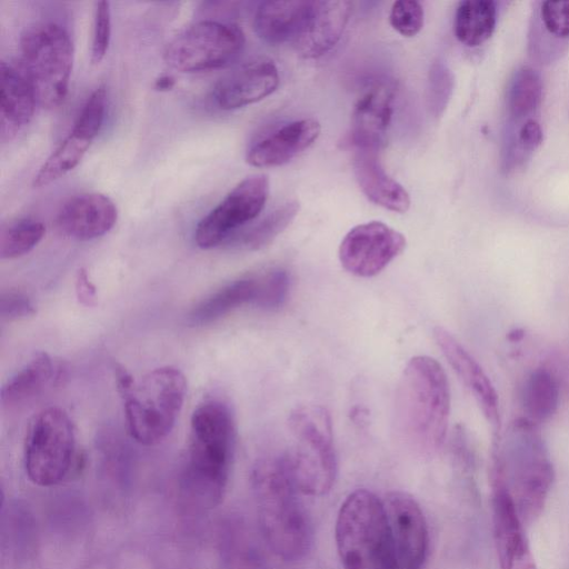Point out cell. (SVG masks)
I'll list each match as a JSON object with an SVG mask.
<instances>
[{"mask_svg": "<svg viewBox=\"0 0 569 569\" xmlns=\"http://www.w3.org/2000/svg\"><path fill=\"white\" fill-rule=\"evenodd\" d=\"M540 17L546 30L557 38H569V1H545Z\"/></svg>", "mask_w": 569, "mask_h": 569, "instance_id": "cell-38", "label": "cell"}, {"mask_svg": "<svg viewBox=\"0 0 569 569\" xmlns=\"http://www.w3.org/2000/svg\"><path fill=\"white\" fill-rule=\"evenodd\" d=\"M450 416V389L441 365L416 356L406 365L396 391L395 423L405 443L422 456L445 442Z\"/></svg>", "mask_w": 569, "mask_h": 569, "instance_id": "cell-1", "label": "cell"}, {"mask_svg": "<svg viewBox=\"0 0 569 569\" xmlns=\"http://www.w3.org/2000/svg\"><path fill=\"white\" fill-rule=\"evenodd\" d=\"M290 276L284 269L274 268L258 277L253 306L273 310L281 307L289 293Z\"/></svg>", "mask_w": 569, "mask_h": 569, "instance_id": "cell-33", "label": "cell"}, {"mask_svg": "<svg viewBox=\"0 0 569 569\" xmlns=\"http://www.w3.org/2000/svg\"><path fill=\"white\" fill-rule=\"evenodd\" d=\"M106 102V88L99 86L87 99L69 134L36 173L33 188L48 186L78 166L102 126Z\"/></svg>", "mask_w": 569, "mask_h": 569, "instance_id": "cell-13", "label": "cell"}, {"mask_svg": "<svg viewBox=\"0 0 569 569\" xmlns=\"http://www.w3.org/2000/svg\"><path fill=\"white\" fill-rule=\"evenodd\" d=\"M541 141L542 130L540 124L533 119H527L518 129L517 137L510 142L506 151V168L523 160V157L533 151Z\"/></svg>", "mask_w": 569, "mask_h": 569, "instance_id": "cell-36", "label": "cell"}, {"mask_svg": "<svg viewBox=\"0 0 569 569\" xmlns=\"http://www.w3.org/2000/svg\"><path fill=\"white\" fill-rule=\"evenodd\" d=\"M542 84L539 74L531 68H521L515 74L507 96V108L511 117L521 118L540 103Z\"/></svg>", "mask_w": 569, "mask_h": 569, "instance_id": "cell-31", "label": "cell"}, {"mask_svg": "<svg viewBox=\"0 0 569 569\" xmlns=\"http://www.w3.org/2000/svg\"><path fill=\"white\" fill-rule=\"evenodd\" d=\"M54 377V365L46 352L34 355L2 386L0 398L4 407H13L43 392Z\"/></svg>", "mask_w": 569, "mask_h": 569, "instance_id": "cell-26", "label": "cell"}, {"mask_svg": "<svg viewBox=\"0 0 569 569\" xmlns=\"http://www.w3.org/2000/svg\"><path fill=\"white\" fill-rule=\"evenodd\" d=\"M23 73L37 102L46 109L58 108L68 93L73 48L69 33L54 22H39L20 38Z\"/></svg>", "mask_w": 569, "mask_h": 569, "instance_id": "cell-8", "label": "cell"}, {"mask_svg": "<svg viewBox=\"0 0 569 569\" xmlns=\"http://www.w3.org/2000/svg\"><path fill=\"white\" fill-rule=\"evenodd\" d=\"M497 9L491 0L461 1L455 16V34L467 47H478L492 34Z\"/></svg>", "mask_w": 569, "mask_h": 569, "instance_id": "cell-28", "label": "cell"}, {"mask_svg": "<svg viewBox=\"0 0 569 569\" xmlns=\"http://www.w3.org/2000/svg\"><path fill=\"white\" fill-rule=\"evenodd\" d=\"M312 3L309 0L261 2L253 18L256 33L272 46L295 42L306 26Z\"/></svg>", "mask_w": 569, "mask_h": 569, "instance_id": "cell-24", "label": "cell"}, {"mask_svg": "<svg viewBox=\"0 0 569 569\" xmlns=\"http://www.w3.org/2000/svg\"><path fill=\"white\" fill-rule=\"evenodd\" d=\"M117 388L123 401L127 429L143 446L164 440L182 409L187 381L174 367L156 368L139 380L122 378Z\"/></svg>", "mask_w": 569, "mask_h": 569, "instance_id": "cell-5", "label": "cell"}, {"mask_svg": "<svg viewBox=\"0 0 569 569\" xmlns=\"http://www.w3.org/2000/svg\"><path fill=\"white\" fill-rule=\"evenodd\" d=\"M226 545L230 569H263L256 541L242 526L231 527Z\"/></svg>", "mask_w": 569, "mask_h": 569, "instance_id": "cell-32", "label": "cell"}, {"mask_svg": "<svg viewBox=\"0 0 569 569\" xmlns=\"http://www.w3.org/2000/svg\"><path fill=\"white\" fill-rule=\"evenodd\" d=\"M352 167L361 191L371 202L399 213L409 209V193L386 172L377 149L355 147Z\"/></svg>", "mask_w": 569, "mask_h": 569, "instance_id": "cell-22", "label": "cell"}, {"mask_svg": "<svg viewBox=\"0 0 569 569\" xmlns=\"http://www.w3.org/2000/svg\"><path fill=\"white\" fill-rule=\"evenodd\" d=\"M117 219V207L108 196L84 192L68 199L61 206L56 224L68 237L91 240L109 232Z\"/></svg>", "mask_w": 569, "mask_h": 569, "instance_id": "cell-20", "label": "cell"}, {"mask_svg": "<svg viewBox=\"0 0 569 569\" xmlns=\"http://www.w3.org/2000/svg\"><path fill=\"white\" fill-rule=\"evenodd\" d=\"M492 526L500 569H537L515 501L492 469Z\"/></svg>", "mask_w": 569, "mask_h": 569, "instance_id": "cell-15", "label": "cell"}, {"mask_svg": "<svg viewBox=\"0 0 569 569\" xmlns=\"http://www.w3.org/2000/svg\"><path fill=\"white\" fill-rule=\"evenodd\" d=\"M299 211L296 200H288L259 222L237 237L236 242L247 250H259L270 244L295 219Z\"/></svg>", "mask_w": 569, "mask_h": 569, "instance_id": "cell-29", "label": "cell"}, {"mask_svg": "<svg viewBox=\"0 0 569 569\" xmlns=\"http://www.w3.org/2000/svg\"><path fill=\"white\" fill-rule=\"evenodd\" d=\"M335 538L343 569H393L388 519L373 492L358 489L341 503Z\"/></svg>", "mask_w": 569, "mask_h": 569, "instance_id": "cell-6", "label": "cell"}, {"mask_svg": "<svg viewBox=\"0 0 569 569\" xmlns=\"http://www.w3.org/2000/svg\"><path fill=\"white\" fill-rule=\"evenodd\" d=\"M453 88V77L441 61H435L429 70L427 86V104L435 117L446 109Z\"/></svg>", "mask_w": 569, "mask_h": 569, "instance_id": "cell-34", "label": "cell"}, {"mask_svg": "<svg viewBox=\"0 0 569 569\" xmlns=\"http://www.w3.org/2000/svg\"><path fill=\"white\" fill-rule=\"evenodd\" d=\"M389 21L399 34L415 37L423 27V8L420 2L415 0L396 1L391 7Z\"/></svg>", "mask_w": 569, "mask_h": 569, "instance_id": "cell-35", "label": "cell"}, {"mask_svg": "<svg viewBox=\"0 0 569 569\" xmlns=\"http://www.w3.org/2000/svg\"><path fill=\"white\" fill-rule=\"evenodd\" d=\"M405 236L380 221L353 227L339 247V260L349 273L370 278L380 273L406 248Z\"/></svg>", "mask_w": 569, "mask_h": 569, "instance_id": "cell-12", "label": "cell"}, {"mask_svg": "<svg viewBox=\"0 0 569 569\" xmlns=\"http://www.w3.org/2000/svg\"><path fill=\"white\" fill-rule=\"evenodd\" d=\"M279 84V72L267 57H254L222 76L213 88V100L222 110H234L258 102Z\"/></svg>", "mask_w": 569, "mask_h": 569, "instance_id": "cell-16", "label": "cell"}, {"mask_svg": "<svg viewBox=\"0 0 569 569\" xmlns=\"http://www.w3.org/2000/svg\"><path fill=\"white\" fill-rule=\"evenodd\" d=\"M258 289V277L234 280L200 301L188 315V323L199 327L212 323L232 310L253 305Z\"/></svg>", "mask_w": 569, "mask_h": 569, "instance_id": "cell-25", "label": "cell"}, {"mask_svg": "<svg viewBox=\"0 0 569 569\" xmlns=\"http://www.w3.org/2000/svg\"><path fill=\"white\" fill-rule=\"evenodd\" d=\"M176 84V79L171 74H161L154 81V89L159 91L171 90Z\"/></svg>", "mask_w": 569, "mask_h": 569, "instance_id": "cell-41", "label": "cell"}, {"mask_svg": "<svg viewBox=\"0 0 569 569\" xmlns=\"http://www.w3.org/2000/svg\"><path fill=\"white\" fill-rule=\"evenodd\" d=\"M251 485L268 548L287 561L303 558L312 543V527L286 453L259 460L252 469Z\"/></svg>", "mask_w": 569, "mask_h": 569, "instance_id": "cell-2", "label": "cell"}, {"mask_svg": "<svg viewBox=\"0 0 569 569\" xmlns=\"http://www.w3.org/2000/svg\"><path fill=\"white\" fill-rule=\"evenodd\" d=\"M350 13L349 1H313L306 26L293 42L298 53L311 59L330 51L340 40Z\"/></svg>", "mask_w": 569, "mask_h": 569, "instance_id": "cell-21", "label": "cell"}, {"mask_svg": "<svg viewBox=\"0 0 569 569\" xmlns=\"http://www.w3.org/2000/svg\"><path fill=\"white\" fill-rule=\"evenodd\" d=\"M395 97V84L388 80L375 82L361 94L351 116L355 147L381 148L391 122Z\"/></svg>", "mask_w": 569, "mask_h": 569, "instance_id": "cell-19", "label": "cell"}, {"mask_svg": "<svg viewBox=\"0 0 569 569\" xmlns=\"http://www.w3.org/2000/svg\"><path fill=\"white\" fill-rule=\"evenodd\" d=\"M560 387L556 375L546 367L533 369L525 379L520 399L526 419L539 423L548 420L557 410Z\"/></svg>", "mask_w": 569, "mask_h": 569, "instance_id": "cell-27", "label": "cell"}, {"mask_svg": "<svg viewBox=\"0 0 569 569\" xmlns=\"http://www.w3.org/2000/svg\"><path fill=\"white\" fill-rule=\"evenodd\" d=\"M243 46L244 34L237 24L200 20L168 42L163 59L181 72L209 71L231 63Z\"/></svg>", "mask_w": 569, "mask_h": 569, "instance_id": "cell-10", "label": "cell"}, {"mask_svg": "<svg viewBox=\"0 0 569 569\" xmlns=\"http://www.w3.org/2000/svg\"><path fill=\"white\" fill-rule=\"evenodd\" d=\"M74 430L67 412L58 407L41 410L31 421L24 445V468L41 487L60 482L72 463Z\"/></svg>", "mask_w": 569, "mask_h": 569, "instance_id": "cell-9", "label": "cell"}, {"mask_svg": "<svg viewBox=\"0 0 569 569\" xmlns=\"http://www.w3.org/2000/svg\"><path fill=\"white\" fill-rule=\"evenodd\" d=\"M32 300L23 292L9 289L0 295V317L4 321H16L34 316Z\"/></svg>", "mask_w": 569, "mask_h": 569, "instance_id": "cell-39", "label": "cell"}, {"mask_svg": "<svg viewBox=\"0 0 569 569\" xmlns=\"http://www.w3.org/2000/svg\"><path fill=\"white\" fill-rule=\"evenodd\" d=\"M0 139L10 141L27 126L34 113L37 99L23 71L0 62Z\"/></svg>", "mask_w": 569, "mask_h": 569, "instance_id": "cell-23", "label": "cell"}, {"mask_svg": "<svg viewBox=\"0 0 569 569\" xmlns=\"http://www.w3.org/2000/svg\"><path fill=\"white\" fill-rule=\"evenodd\" d=\"M234 438L233 416L223 401L208 400L193 410L182 481L201 507H214L224 495Z\"/></svg>", "mask_w": 569, "mask_h": 569, "instance_id": "cell-3", "label": "cell"}, {"mask_svg": "<svg viewBox=\"0 0 569 569\" xmlns=\"http://www.w3.org/2000/svg\"><path fill=\"white\" fill-rule=\"evenodd\" d=\"M269 194L266 174H251L240 181L196 227L194 241L210 249L228 240L238 229L256 219Z\"/></svg>", "mask_w": 569, "mask_h": 569, "instance_id": "cell-11", "label": "cell"}, {"mask_svg": "<svg viewBox=\"0 0 569 569\" xmlns=\"http://www.w3.org/2000/svg\"><path fill=\"white\" fill-rule=\"evenodd\" d=\"M433 338L458 378L476 399L486 419L499 435L498 395L490 379L468 350L445 328L436 327Z\"/></svg>", "mask_w": 569, "mask_h": 569, "instance_id": "cell-17", "label": "cell"}, {"mask_svg": "<svg viewBox=\"0 0 569 569\" xmlns=\"http://www.w3.org/2000/svg\"><path fill=\"white\" fill-rule=\"evenodd\" d=\"M383 501L393 555V569H421L428 551L423 512L410 495L390 491Z\"/></svg>", "mask_w": 569, "mask_h": 569, "instance_id": "cell-14", "label": "cell"}, {"mask_svg": "<svg viewBox=\"0 0 569 569\" xmlns=\"http://www.w3.org/2000/svg\"><path fill=\"white\" fill-rule=\"evenodd\" d=\"M76 296L78 301L86 307H93L97 303V288L83 268L77 273Z\"/></svg>", "mask_w": 569, "mask_h": 569, "instance_id": "cell-40", "label": "cell"}, {"mask_svg": "<svg viewBox=\"0 0 569 569\" xmlns=\"http://www.w3.org/2000/svg\"><path fill=\"white\" fill-rule=\"evenodd\" d=\"M111 14L108 1H98L94 7L91 41V62L97 64L104 58L110 42Z\"/></svg>", "mask_w": 569, "mask_h": 569, "instance_id": "cell-37", "label": "cell"}, {"mask_svg": "<svg viewBox=\"0 0 569 569\" xmlns=\"http://www.w3.org/2000/svg\"><path fill=\"white\" fill-rule=\"evenodd\" d=\"M46 227L33 218H18L1 227L0 258L16 259L30 252L43 238Z\"/></svg>", "mask_w": 569, "mask_h": 569, "instance_id": "cell-30", "label": "cell"}, {"mask_svg": "<svg viewBox=\"0 0 569 569\" xmlns=\"http://www.w3.org/2000/svg\"><path fill=\"white\" fill-rule=\"evenodd\" d=\"M320 131V123L313 118L287 122L251 142L246 160L258 168L282 166L308 149Z\"/></svg>", "mask_w": 569, "mask_h": 569, "instance_id": "cell-18", "label": "cell"}, {"mask_svg": "<svg viewBox=\"0 0 569 569\" xmlns=\"http://www.w3.org/2000/svg\"><path fill=\"white\" fill-rule=\"evenodd\" d=\"M289 429L293 443L286 457L297 488L307 496L326 495L337 473L329 412L318 405L298 407L290 413Z\"/></svg>", "mask_w": 569, "mask_h": 569, "instance_id": "cell-7", "label": "cell"}, {"mask_svg": "<svg viewBox=\"0 0 569 569\" xmlns=\"http://www.w3.org/2000/svg\"><path fill=\"white\" fill-rule=\"evenodd\" d=\"M493 469L502 477L520 518L538 516L553 471L537 423L519 418L502 437H496Z\"/></svg>", "mask_w": 569, "mask_h": 569, "instance_id": "cell-4", "label": "cell"}]
</instances>
